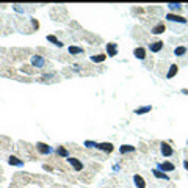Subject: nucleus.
<instances>
[{"instance_id":"25","label":"nucleus","mask_w":188,"mask_h":188,"mask_svg":"<svg viewBox=\"0 0 188 188\" xmlns=\"http://www.w3.org/2000/svg\"><path fill=\"white\" fill-rule=\"evenodd\" d=\"M20 71H22V72H27V74H33V66L24 64L22 67H20Z\"/></svg>"},{"instance_id":"23","label":"nucleus","mask_w":188,"mask_h":188,"mask_svg":"<svg viewBox=\"0 0 188 188\" xmlns=\"http://www.w3.org/2000/svg\"><path fill=\"white\" fill-rule=\"evenodd\" d=\"M168 8L171 11H180V10H182V5H180V3H168Z\"/></svg>"},{"instance_id":"7","label":"nucleus","mask_w":188,"mask_h":188,"mask_svg":"<svg viewBox=\"0 0 188 188\" xmlns=\"http://www.w3.org/2000/svg\"><path fill=\"white\" fill-rule=\"evenodd\" d=\"M160 151H162L163 157H171L174 154V149L171 148L168 143H162V144H160Z\"/></svg>"},{"instance_id":"24","label":"nucleus","mask_w":188,"mask_h":188,"mask_svg":"<svg viewBox=\"0 0 188 188\" xmlns=\"http://www.w3.org/2000/svg\"><path fill=\"white\" fill-rule=\"evenodd\" d=\"M83 144H85V148H88V149H96V141H91V140H86L85 143H83Z\"/></svg>"},{"instance_id":"15","label":"nucleus","mask_w":188,"mask_h":188,"mask_svg":"<svg viewBox=\"0 0 188 188\" xmlns=\"http://www.w3.org/2000/svg\"><path fill=\"white\" fill-rule=\"evenodd\" d=\"M53 152H55V154H57L58 157H64V158L69 157V151H67L66 148H63V146H58V148L55 149Z\"/></svg>"},{"instance_id":"26","label":"nucleus","mask_w":188,"mask_h":188,"mask_svg":"<svg viewBox=\"0 0 188 188\" xmlns=\"http://www.w3.org/2000/svg\"><path fill=\"white\" fill-rule=\"evenodd\" d=\"M30 20H31V25H33V28H34V30L39 28V22H38L36 19H30Z\"/></svg>"},{"instance_id":"29","label":"nucleus","mask_w":188,"mask_h":188,"mask_svg":"<svg viewBox=\"0 0 188 188\" xmlns=\"http://www.w3.org/2000/svg\"><path fill=\"white\" fill-rule=\"evenodd\" d=\"M184 166H185V169H188V160H185V162H184Z\"/></svg>"},{"instance_id":"1","label":"nucleus","mask_w":188,"mask_h":188,"mask_svg":"<svg viewBox=\"0 0 188 188\" xmlns=\"http://www.w3.org/2000/svg\"><path fill=\"white\" fill-rule=\"evenodd\" d=\"M47 64V63H46V58L43 57V55H33V57H31V66L33 67H36V69H43L44 66Z\"/></svg>"},{"instance_id":"11","label":"nucleus","mask_w":188,"mask_h":188,"mask_svg":"<svg viewBox=\"0 0 188 188\" xmlns=\"http://www.w3.org/2000/svg\"><path fill=\"white\" fill-rule=\"evenodd\" d=\"M133 184L136 188H146V182H144V179L140 176V174H135L133 176Z\"/></svg>"},{"instance_id":"28","label":"nucleus","mask_w":188,"mask_h":188,"mask_svg":"<svg viewBox=\"0 0 188 188\" xmlns=\"http://www.w3.org/2000/svg\"><path fill=\"white\" fill-rule=\"evenodd\" d=\"M113 171H119V165H115L113 166Z\"/></svg>"},{"instance_id":"21","label":"nucleus","mask_w":188,"mask_h":188,"mask_svg":"<svg viewBox=\"0 0 188 188\" xmlns=\"http://www.w3.org/2000/svg\"><path fill=\"white\" fill-rule=\"evenodd\" d=\"M105 58H107V55L96 53V55H93V57H91V61H93V63H102V61H105Z\"/></svg>"},{"instance_id":"2","label":"nucleus","mask_w":188,"mask_h":188,"mask_svg":"<svg viewBox=\"0 0 188 188\" xmlns=\"http://www.w3.org/2000/svg\"><path fill=\"white\" fill-rule=\"evenodd\" d=\"M36 151L41 155H50L53 152V148L50 144H46V143H36Z\"/></svg>"},{"instance_id":"4","label":"nucleus","mask_w":188,"mask_h":188,"mask_svg":"<svg viewBox=\"0 0 188 188\" xmlns=\"http://www.w3.org/2000/svg\"><path fill=\"white\" fill-rule=\"evenodd\" d=\"M96 149L105 152V154H110V152H113L115 146L111 144V143H97V144H96Z\"/></svg>"},{"instance_id":"6","label":"nucleus","mask_w":188,"mask_h":188,"mask_svg":"<svg viewBox=\"0 0 188 188\" xmlns=\"http://www.w3.org/2000/svg\"><path fill=\"white\" fill-rule=\"evenodd\" d=\"M166 19L169 20V22H177V24H187V19L179 16V14H174V13H168L166 14Z\"/></svg>"},{"instance_id":"14","label":"nucleus","mask_w":188,"mask_h":188,"mask_svg":"<svg viewBox=\"0 0 188 188\" xmlns=\"http://www.w3.org/2000/svg\"><path fill=\"white\" fill-rule=\"evenodd\" d=\"M152 174H154L155 176V179H163V180H166V182H168L169 180V177H168V174L166 172H163V171H160V169H152Z\"/></svg>"},{"instance_id":"5","label":"nucleus","mask_w":188,"mask_h":188,"mask_svg":"<svg viewBox=\"0 0 188 188\" xmlns=\"http://www.w3.org/2000/svg\"><path fill=\"white\" fill-rule=\"evenodd\" d=\"M66 160H67V163L71 165V166H72V168H74L75 171H82V169H83V163L80 162L79 158H74V157H67Z\"/></svg>"},{"instance_id":"3","label":"nucleus","mask_w":188,"mask_h":188,"mask_svg":"<svg viewBox=\"0 0 188 188\" xmlns=\"http://www.w3.org/2000/svg\"><path fill=\"white\" fill-rule=\"evenodd\" d=\"M157 169L163 171V172H171V171L176 169V166H174V163H171V162H163V163L157 165Z\"/></svg>"},{"instance_id":"9","label":"nucleus","mask_w":188,"mask_h":188,"mask_svg":"<svg viewBox=\"0 0 188 188\" xmlns=\"http://www.w3.org/2000/svg\"><path fill=\"white\" fill-rule=\"evenodd\" d=\"M8 163L11 165V166H17V168H24V162H22V160H19L16 155H10L8 157Z\"/></svg>"},{"instance_id":"10","label":"nucleus","mask_w":188,"mask_h":188,"mask_svg":"<svg viewBox=\"0 0 188 188\" xmlns=\"http://www.w3.org/2000/svg\"><path fill=\"white\" fill-rule=\"evenodd\" d=\"M162 49H163V41H154V43H151V44H149V50H151V52H154V53L160 52Z\"/></svg>"},{"instance_id":"16","label":"nucleus","mask_w":188,"mask_h":188,"mask_svg":"<svg viewBox=\"0 0 188 188\" xmlns=\"http://www.w3.org/2000/svg\"><path fill=\"white\" fill-rule=\"evenodd\" d=\"M47 41H49V43H52L53 46H57V47H63V46H64L57 36H55V34H47Z\"/></svg>"},{"instance_id":"19","label":"nucleus","mask_w":188,"mask_h":188,"mask_svg":"<svg viewBox=\"0 0 188 188\" xmlns=\"http://www.w3.org/2000/svg\"><path fill=\"white\" fill-rule=\"evenodd\" d=\"M135 151H136V148L135 146H130V144H122L119 148L121 154H129V152H135Z\"/></svg>"},{"instance_id":"13","label":"nucleus","mask_w":188,"mask_h":188,"mask_svg":"<svg viewBox=\"0 0 188 188\" xmlns=\"http://www.w3.org/2000/svg\"><path fill=\"white\" fill-rule=\"evenodd\" d=\"M133 55H135V58H138V60H144L146 58V49L144 47H136L133 50Z\"/></svg>"},{"instance_id":"20","label":"nucleus","mask_w":188,"mask_h":188,"mask_svg":"<svg viewBox=\"0 0 188 188\" xmlns=\"http://www.w3.org/2000/svg\"><path fill=\"white\" fill-rule=\"evenodd\" d=\"M187 50L188 49L185 46H179V47L174 49V55H176V57H184V55L187 53Z\"/></svg>"},{"instance_id":"22","label":"nucleus","mask_w":188,"mask_h":188,"mask_svg":"<svg viewBox=\"0 0 188 188\" xmlns=\"http://www.w3.org/2000/svg\"><path fill=\"white\" fill-rule=\"evenodd\" d=\"M151 110H152L151 105H144V107H141V108H136V110H135V115H146V113H149Z\"/></svg>"},{"instance_id":"12","label":"nucleus","mask_w":188,"mask_h":188,"mask_svg":"<svg viewBox=\"0 0 188 188\" xmlns=\"http://www.w3.org/2000/svg\"><path fill=\"white\" fill-rule=\"evenodd\" d=\"M166 30V25L163 24V22H158L157 25H154V27H152V33H154V34H162L163 31Z\"/></svg>"},{"instance_id":"27","label":"nucleus","mask_w":188,"mask_h":188,"mask_svg":"<svg viewBox=\"0 0 188 188\" xmlns=\"http://www.w3.org/2000/svg\"><path fill=\"white\" fill-rule=\"evenodd\" d=\"M13 8H14L17 13H24V8H20V5H13Z\"/></svg>"},{"instance_id":"18","label":"nucleus","mask_w":188,"mask_h":188,"mask_svg":"<svg viewBox=\"0 0 188 188\" xmlns=\"http://www.w3.org/2000/svg\"><path fill=\"white\" fill-rule=\"evenodd\" d=\"M177 72H179V66L177 64H171L169 66V71H168V74H166V79H172L174 75H177Z\"/></svg>"},{"instance_id":"17","label":"nucleus","mask_w":188,"mask_h":188,"mask_svg":"<svg viewBox=\"0 0 188 188\" xmlns=\"http://www.w3.org/2000/svg\"><path fill=\"white\" fill-rule=\"evenodd\" d=\"M67 52L71 53V55H80V53H83L85 50H83V47H80V46H69Z\"/></svg>"},{"instance_id":"8","label":"nucleus","mask_w":188,"mask_h":188,"mask_svg":"<svg viewBox=\"0 0 188 188\" xmlns=\"http://www.w3.org/2000/svg\"><path fill=\"white\" fill-rule=\"evenodd\" d=\"M107 55L108 57H116L118 55V44L116 43H108L107 44Z\"/></svg>"}]
</instances>
